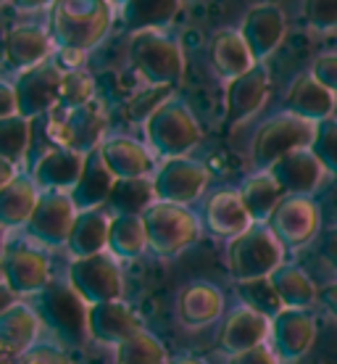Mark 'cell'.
<instances>
[{"instance_id":"obj_1","label":"cell","mask_w":337,"mask_h":364,"mask_svg":"<svg viewBox=\"0 0 337 364\" xmlns=\"http://www.w3.org/2000/svg\"><path fill=\"white\" fill-rule=\"evenodd\" d=\"M114 24V6L109 0H55L50 14L55 43L72 50L84 53L109 35Z\"/></svg>"},{"instance_id":"obj_2","label":"cell","mask_w":337,"mask_h":364,"mask_svg":"<svg viewBox=\"0 0 337 364\" xmlns=\"http://www.w3.org/2000/svg\"><path fill=\"white\" fill-rule=\"evenodd\" d=\"M145 132V146L150 154L164 159H179L190 156V151L201 146L203 129L198 124L190 106L179 98H166L150 117L143 122Z\"/></svg>"},{"instance_id":"obj_3","label":"cell","mask_w":337,"mask_h":364,"mask_svg":"<svg viewBox=\"0 0 337 364\" xmlns=\"http://www.w3.org/2000/svg\"><path fill=\"white\" fill-rule=\"evenodd\" d=\"M129 64L148 87H177L184 77L179 43L161 29H145L129 37Z\"/></svg>"},{"instance_id":"obj_4","label":"cell","mask_w":337,"mask_h":364,"mask_svg":"<svg viewBox=\"0 0 337 364\" xmlns=\"http://www.w3.org/2000/svg\"><path fill=\"white\" fill-rule=\"evenodd\" d=\"M140 217L145 225L148 251L158 259H177L201 237V219L190 206L153 200Z\"/></svg>"},{"instance_id":"obj_5","label":"cell","mask_w":337,"mask_h":364,"mask_svg":"<svg viewBox=\"0 0 337 364\" xmlns=\"http://www.w3.org/2000/svg\"><path fill=\"white\" fill-rule=\"evenodd\" d=\"M284 254L287 251L266 225H250L243 235L227 240L224 262L232 280L250 282L272 277L284 264Z\"/></svg>"},{"instance_id":"obj_6","label":"cell","mask_w":337,"mask_h":364,"mask_svg":"<svg viewBox=\"0 0 337 364\" xmlns=\"http://www.w3.org/2000/svg\"><path fill=\"white\" fill-rule=\"evenodd\" d=\"M316 135V124H311L306 119L280 111L258 124L250 143V166L253 172H266L274 161H280L282 156L311 148Z\"/></svg>"},{"instance_id":"obj_7","label":"cell","mask_w":337,"mask_h":364,"mask_svg":"<svg viewBox=\"0 0 337 364\" xmlns=\"http://www.w3.org/2000/svg\"><path fill=\"white\" fill-rule=\"evenodd\" d=\"M284 251H301L321 235V209L311 196H284L266 222Z\"/></svg>"},{"instance_id":"obj_8","label":"cell","mask_w":337,"mask_h":364,"mask_svg":"<svg viewBox=\"0 0 337 364\" xmlns=\"http://www.w3.org/2000/svg\"><path fill=\"white\" fill-rule=\"evenodd\" d=\"M150 185H153L155 200L190 206L192 200L201 198L209 188V169L190 156L164 159L161 164H155V172L150 174Z\"/></svg>"},{"instance_id":"obj_9","label":"cell","mask_w":337,"mask_h":364,"mask_svg":"<svg viewBox=\"0 0 337 364\" xmlns=\"http://www.w3.org/2000/svg\"><path fill=\"white\" fill-rule=\"evenodd\" d=\"M69 285L87 306L106 304V301H118L121 293H124V280H121L118 262L109 251L77 259L72 264V272H69Z\"/></svg>"},{"instance_id":"obj_10","label":"cell","mask_w":337,"mask_h":364,"mask_svg":"<svg viewBox=\"0 0 337 364\" xmlns=\"http://www.w3.org/2000/svg\"><path fill=\"white\" fill-rule=\"evenodd\" d=\"M237 32L243 35L255 64H266V58L282 46L287 35V16L280 3H255L243 14Z\"/></svg>"},{"instance_id":"obj_11","label":"cell","mask_w":337,"mask_h":364,"mask_svg":"<svg viewBox=\"0 0 337 364\" xmlns=\"http://www.w3.org/2000/svg\"><path fill=\"white\" fill-rule=\"evenodd\" d=\"M314 341H316V319L311 317V311L282 309L272 319L266 346L282 364H295L309 354Z\"/></svg>"},{"instance_id":"obj_12","label":"cell","mask_w":337,"mask_h":364,"mask_svg":"<svg viewBox=\"0 0 337 364\" xmlns=\"http://www.w3.org/2000/svg\"><path fill=\"white\" fill-rule=\"evenodd\" d=\"M174 314L184 330H206L227 314V296L209 280L187 282L177 293Z\"/></svg>"},{"instance_id":"obj_13","label":"cell","mask_w":337,"mask_h":364,"mask_svg":"<svg viewBox=\"0 0 337 364\" xmlns=\"http://www.w3.org/2000/svg\"><path fill=\"white\" fill-rule=\"evenodd\" d=\"M269 69L266 64H255L250 72L240 74L224 85V122L227 127H240L248 119L264 109L269 98Z\"/></svg>"},{"instance_id":"obj_14","label":"cell","mask_w":337,"mask_h":364,"mask_svg":"<svg viewBox=\"0 0 337 364\" xmlns=\"http://www.w3.org/2000/svg\"><path fill=\"white\" fill-rule=\"evenodd\" d=\"M269 328H272V319H266L264 314L253 311L245 304H237L221 319L216 346L227 356L245 354L255 346H264L269 341Z\"/></svg>"},{"instance_id":"obj_15","label":"cell","mask_w":337,"mask_h":364,"mask_svg":"<svg viewBox=\"0 0 337 364\" xmlns=\"http://www.w3.org/2000/svg\"><path fill=\"white\" fill-rule=\"evenodd\" d=\"M98 151H101L103 164L114 174V180H145L155 172V156L145 143H140L135 137H103Z\"/></svg>"},{"instance_id":"obj_16","label":"cell","mask_w":337,"mask_h":364,"mask_svg":"<svg viewBox=\"0 0 337 364\" xmlns=\"http://www.w3.org/2000/svg\"><path fill=\"white\" fill-rule=\"evenodd\" d=\"M137 330H143V319L127 301L118 299L87 306V336L103 346H118Z\"/></svg>"},{"instance_id":"obj_17","label":"cell","mask_w":337,"mask_h":364,"mask_svg":"<svg viewBox=\"0 0 337 364\" xmlns=\"http://www.w3.org/2000/svg\"><path fill=\"white\" fill-rule=\"evenodd\" d=\"M269 172L280 182L284 196H311V193L319 191L324 177H327L324 166L311 148H301V151L282 156L280 161H274L269 166Z\"/></svg>"},{"instance_id":"obj_18","label":"cell","mask_w":337,"mask_h":364,"mask_svg":"<svg viewBox=\"0 0 337 364\" xmlns=\"http://www.w3.org/2000/svg\"><path fill=\"white\" fill-rule=\"evenodd\" d=\"M74 219H77V206H74L72 196L48 191L43 198L37 200L35 211L29 217V228H32L35 237L45 240L50 246H58V243L69 240Z\"/></svg>"},{"instance_id":"obj_19","label":"cell","mask_w":337,"mask_h":364,"mask_svg":"<svg viewBox=\"0 0 337 364\" xmlns=\"http://www.w3.org/2000/svg\"><path fill=\"white\" fill-rule=\"evenodd\" d=\"M282 109L287 114H295V117L306 119L311 124H319L324 119L335 117L337 109V95L319 85L309 72H301L282 95Z\"/></svg>"},{"instance_id":"obj_20","label":"cell","mask_w":337,"mask_h":364,"mask_svg":"<svg viewBox=\"0 0 337 364\" xmlns=\"http://www.w3.org/2000/svg\"><path fill=\"white\" fill-rule=\"evenodd\" d=\"M61 80L64 74L55 64H43L29 66V72L21 74V80L16 85V109L24 114V117H35V114H43L58 100V92H61Z\"/></svg>"},{"instance_id":"obj_21","label":"cell","mask_w":337,"mask_h":364,"mask_svg":"<svg viewBox=\"0 0 337 364\" xmlns=\"http://www.w3.org/2000/svg\"><path fill=\"white\" fill-rule=\"evenodd\" d=\"M250 225H253V219L243 206L237 188H221V191L211 193V198L203 206V228L221 240L243 235Z\"/></svg>"},{"instance_id":"obj_22","label":"cell","mask_w":337,"mask_h":364,"mask_svg":"<svg viewBox=\"0 0 337 364\" xmlns=\"http://www.w3.org/2000/svg\"><path fill=\"white\" fill-rule=\"evenodd\" d=\"M103 129H106V114H103V109L95 100H90L84 106L66 111L58 140H61V148L90 154V151H95V148L101 146Z\"/></svg>"},{"instance_id":"obj_23","label":"cell","mask_w":337,"mask_h":364,"mask_svg":"<svg viewBox=\"0 0 337 364\" xmlns=\"http://www.w3.org/2000/svg\"><path fill=\"white\" fill-rule=\"evenodd\" d=\"M209 58L214 66V74L219 77L221 82L227 85L229 80H235L240 74L250 72L255 66L253 55L248 50L243 35L235 27H221L211 35L209 46Z\"/></svg>"},{"instance_id":"obj_24","label":"cell","mask_w":337,"mask_h":364,"mask_svg":"<svg viewBox=\"0 0 337 364\" xmlns=\"http://www.w3.org/2000/svg\"><path fill=\"white\" fill-rule=\"evenodd\" d=\"M114 174L109 172V166L103 164L101 151L95 148L84 156V166L79 180L74 185L72 200L77 211H87V209H101L103 203L109 200L111 188H114Z\"/></svg>"},{"instance_id":"obj_25","label":"cell","mask_w":337,"mask_h":364,"mask_svg":"<svg viewBox=\"0 0 337 364\" xmlns=\"http://www.w3.org/2000/svg\"><path fill=\"white\" fill-rule=\"evenodd\" d=\"M109 225H111V214L103 206L101 209L77 211V219H74L69 240H66L69 251L77 259L103 254L106 246H109Z\"/></svg>"},{"instance_id":"obj_26","label":"cell","mask_w":337,"mask_h":364,"mask_svg":"<svg viewBox=\"0 0 337 364\" xmlns=\"http://www.w3.org/2000/svg\"><path fill=\"white\" fill-rule=\"evenodd\" d=\"M237 193L243 198V206L250 214L253 225H266L277 203L284 198L280 182L274 180L272 172H250L245 180L237 185Z\"/></svg>"},{"instance_id":"obj_27","label":"cell","mask_w":337,"mask_h":364,"mask_svg":"<svg viewBox=\"0 0 337 364\" xmlns=\"http://www.w3.org/2000/svg\"><path fill=\"white\" fill-rule=\"evenodd\" d=\"M84 156L87 154H79V151H72V148H53L37 164V182L48 191H74V185L82 174Z\"/></svg>"},{"instance_id":"obj_28","label":"cell","mask_w":337,"mask_h":364,"mask_svg":"<svg viewBox=\"0 0 337 364\" xmlns=\"http://www.w3.org/2000/svg\"><path fill=\"white\" fill-rule=\"evenodd\" d=\"M45 311L55 328L72 338H82L87 333V309L72 285H55L45 296Z\"/></svg>"},{"instance_id":"obj_29","label":"cell","mask_w":337,"mask_h":364,"mask_svg":"<svg viewBox=\"0 0 337 364\" xmlns=\"http://www.w3.org/2000/svg\"><path fill=\"white\" fill-rule=\"evenodd\" d=\"M114 259L132 262L148 251L145 225L140 214H111L109 225V246H106Z\"/></svg>"},{"instance_id":"obj_30","label":"cell","mask_w":337,"mask_h":364,"mask_svg":"<svg viewBox=\"0 0 337 364\" xmlns=\"http://www.w3.org/2000/svg\"><path fill=\"white\" fill-rule=\"evenodd\" d=\"M269 280H272L274 291H277L284 309H311L316 304L319 288L314 285L311 274L301 267L282 264Z\"/></svg>"},{"instance_id":"obj_31","label":"cell","mask_w":337,"mask_h":364,"mask_svg":"<svg viewBox=\"0 0 337 364\" xmlns=\"http://www.w3.org/2000/svg\"><path fill=\"white\" fill-rule=\"evenodd\" d=\"M182 9V0H129L121 6V24L135 35L145 29H161Z\"/></svg>"},{"instance_id":"obj_32","label":"cell","mask_w":337,"mask_h":364,"mask_svg":"<svg viewBox=\"0 0 337 364\" xmlns=\"http://www.w3.org/2000/svg\"><path fill=\"white\" fill-rule=\"evenodd\" d=\"M6 53L18 66H37L50 53V37L37 27H16L6 40Z\"/></svg>"},{"instance_id":"obj_33","label":"cell","mask_w":337,"mask_h":364,"mask_svg":"<svg viewBox=\"0 0 337 364\" xmlns=\"http://www.w3.org/2000/svg\"><path fill=\"white\" fill-rule=\"evenodd\" d=\"M164 343L150 333V330H137L129 338H124L116 346V364H166Z\"/></svg>"},{"instance_id":"obj_34","label":"cell","mask_w":337,"mask_h":364,"mask_svg":"<svg viewBox=\"0 0 337 364\" xmlns=\"http://www.w3.org/2000/svg\"><path fill=\"white\" fill-rule=\"evenodd\" d=\"M153 200V185L150 177H145V180H116L106 203L114 209V214H143Z\"/></svg>"},{"instance_id":"obj_35","label":"cell","mask_w":337,"mask_h":364,"mask_svg":"<svg viewBox=\"0 0 337 364\" xmlns=\"http://www.w3.org/2000/svg\"><path fill=\"white\" fill-rule=\"evenodd\" d=\"M37 191L29 180H11L3 191H0V219L3 222H24L32 217L37 206Z\"/></svg>"},{"instance_id":"obj_36","label":"cell","mask_w":337,"mask_h":364,"mask_svg":"<svg viewBox=\"0 0 337 364\" xmlns=\"http://www.w3.org/2000/svg\"><path fill=\"white\" fill-rule=\"evenodd\" d=\"M237 296H240V304H245L253 311L264 314L266 319H274L284 309L269 277H264V280H250V282H237Z\"/></svg>"},{"instance_id":"obj_37","label":"cell","mask_w":337,"mask_h":364,"mask_svg":"<svg viewBox=\"0 0 337 364\" xmlns=\"http://www.w3.org/2000/svg\"><path fill=\"white\" fill-rule=\"evenodd\" d=\"M311 151L321 161L324 172L337 177V117H329L316 124V135H314Z\"/></svg>"},{"instance_id":"obj_38","label":"cell","mask_w":337,"mask_h":364,"mask_svg":"<svg viewBox=\"0 0 337 364\" xmlns=\"http://www.w3.org/2000/svg\"><path fill=\"white\" fill-rule=\"evenodd\" d=\"M301 18L311 32H337V0H301Z\"/></svg>"},{"instance_id":"obj_39","label":"cell","mask_w":337,"mask_h":364,"mask_svg":"<svg viewBox=\"0 0 337 364\" xmlns=\"http://www.w3.org/2000/svg\"><path fill=\"white\" fill-rule=\"evenodd\" d=\"M27 137L29 127L27 119H0V159H9V161H16L18 156L24 154L27 148Z\"/></svg>"},{"instance_id":"obj_40","label":"cell","mask_w":337,"mask_h":364,"mask_svg":"<svg viewBox=\"0 0 337 364\" xmlns=\"http://www.w3.org/2000/svg\"><path fill=\"white\" fill-rule=\"evenodd\" d=\"M92 92H95V85H92L90 74L69 72V74H64V80H61V92H58V100L64 103L66 109H77V106L90 103Z\"/></svg>"},{"instance_id":"obj_41","label":"cell","mask_w":337,"mask_h":364,"mask_svg":"<svg viewBox=\"0 0 337 364\" xmlns=\"http://www.w3.org/2000/svg\"><path fill=\"white\" fill-rule=\"evenodd\" d=\"M309 74L319 85H324L332 95H337V50H324L309 66Z\"/></svg>"},{"instance_id":"obj_42","label":"cell","mask_w":337,"mask_h":364,"mask_svg":"<svg viewBox=\"0 0 337 364\" xmlns=\"http://www.w3.org/2000/svg\"><path fill=\"white\" fill-rule=\"evenodd\" d=\"M319 256L321 262L337 274V225H332L319 235Z\"/></svg>"},{"instance_id":"obj_43","label":"cell","mask_w":337,"mask_h":364,"mask_svg":"<svg viewBox=\"0 0 337 364\" xmlns=\"http://www.w3.org/2000/svg\"><path fill=\"white\" fill-rule=\"evenodd\" d=\"M229 364H282L277 356H274V351L269 346H255L250 348V351H245V354H237V356H229Z\"/></svg>"},{"instance_id":"obj_44","label":"cell","mask_w":337,"mask_h":364,"mask_svg":"<svg viewBox=\"0 0 337 364\" xmlns=\"http://www.w3.org/2000/svg\"><path fill=\"white\" fill-rule=\"evenodd\" d=\"M316 304H319V309L324 311L329 319L337 322V280L321 285L319 293H316Z\"/></svg>"},{"instance_id":"obj_45","label":"cell","mask_w":337,"mask_h":364,"mask_svg":"<svg viewBox=\"0 0 337 364\" xmlns=\"http://www.w3.org/2000/svg\"><path fill=\"white\" fill-rule=\"evenodd\" d=\"M29 364H72V362H69L61 351H55V348H43V351H37V354L29 359Z\"/></svg>"},{"instance_id":"obj_46","label":"cell","mask_w":337,"mask_h":364,"mask_svg":"<svg viewBox=\"0 0 337 364\" xmlns=\"http://www.w3.org/2000/svg\"><path fill=\"white\" fill-rule=\"evenodd\" d=\"M13 111H16V92L0 85V119H9Z\"/></svg>"},{"instance_id":"obj_47","label":"cell","mask_w":337,"mask_h":364,"mask_svg":"<svg viewBox=\"0 0 337 364\" xmlns=\"http://www.w3.org/2000/svg\"><path fill=\"white\" fill-rule=\"evenodd\" d=\"M55 0H13V6L21 11H37V9H45V6H53Z\"/></svg>"},{"instance_id":"obj_48","label":"cell","mask_w":337,"mask_h":364,"mask_svg":"<svg viewBox=\"0 0 337 364\" xmlns=\"http://www.w3.org/2000/svg\"><path fill=\"white\" fill-rule=\"evenodd\" d=\"M11 177H13V166H11V161L9 159H0V191L9 185Z\"/></svg>"},{"instance_id":"obj_49","label":"cell","mask_w":337,"mask_h":364,"mask_svg":"<svg viewBox=\"0 0 337 364\" xmlns=\"http://www.w3.org/2000/svg\"><path fill=\"white\" fill-rule=\"evenodd\" d=\"M166 364H209V359H203V356H195V354H179L169 359Z\"/></svg>"},{"instance_id":"obj_50","label":"cell","mask_w":337,"mask_h":364,"mask_svg":"<svg viewBox=\"0 0 337 364\" xmlns=\"http://www.w3.org/2000/svg\"><path fill=\"white\" fill-rule=\"evenodd\" d=\"M111 6H118V9H121V6H124V3H129V0H109Z\"/></svg>"},{"instance_id":"obj_51","label":"cell","mask_w":337,"mask_h":364,"mask_svg":"<svg viewBox=\"0 0 337 364\" xmlns=\"http://www.w3.org/2000/svg\"><path fill=\"white\" fill-rule=\"evenodd\" d=\"M182 3H190V0H182Z\"/></svg>"},{"instance_id":"obj_52","label":"cell","mask_w":337,"mask_h":364,"mask_svg":"<svg viewBox=\"0 0 337 364\" xmlns=\"http://www.w3.org/2000/svg\"><path fill=\"white\" fill-rule=\"evenodd\" d=\"M0 3H6V0H0Z\"/></svg>"}]
</instances>
